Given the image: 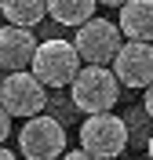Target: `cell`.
I'll list each match as a JSON object with an SVG mask.
<instances>
[{"label":"cell","mask_w":153,"mask_h":160,"mask_svg":"<svg viewBox=\"0 0 153 160\" xmlns=\"http://www.w3.org/2000/svg\"><path fill=\"white\" fill-rule=\"evenodd\" d=\"M120 88L124 84L113 73V66L106 69L99 62H88V66H80L77 80L69 84V102H73V109H80V113H106V109L117 106Z\"/></svg>","instance_id":"1"},{"label":"cell","mask_w":153,"mask_h":160,"mask_svg":"<svg viewBox=\"0 0 153 160\" xmlns=\"http://www.w3.org/2000/svg\"><path fill=\"white\" fill-rule=\"evenodd\" d=\"M0 106L18 120H29L48 106V84L33 69H8L0 84Z\"/></svg>","instance_id":"2"},{"label":"cell","mask_w":153,"mask_h":160,"mask_svg":"<svg viewBox=\"0 0 153 160\" xmlns=\"http://www.w3.org/2000/svg\"><path fill=\"white\" fill-rule=\"evenodd\" d=\"M80 51L73 40H40V48L33 55L29 69L48 84V88H69L80 73Z\"/></svg>","instance_id":"3"},{"label":"cell","mask_w":153,"mask_h":160,"mask_svg":"<svg viewBox=\"0 0 153 160\" xmlns=\"http://www.w3.org/2000/svg\"><path fill=\"white\" fill-rule=\"evenodd\" d=\"M128 120H120L113 109L106 113H84V124H80V146L91 157H120L128 149Z\"/></svg>","instance_id":"4"},{"label":"cell","mask_w":153,"mask_h":160,"mask_svg":"<svg viewBox=\"0 0 153 160\" xmlns=\"http://www.w3.org/2000/svg\"><path fill=\"white\" fill-rule=\"evenodd\" d=\"M124 29L120 22H106V18H88L84 26H77V37H73V44H77V51H80L84 62H99V66H113V58H117V51H120L124 44Z\"/></svg>","instance_id":"5"},{"label":"cell","mask_w":153,"mask_h":160,"mask_svg":"<svg viewBox=\"0 0 153 160\" xmlns=\"http://www.w3.org/2000/svg\"><path fill=\"white\" fill-rule=\"evenodd\" d=\"M18 153L29 160H48L66 153V128L48 113H37L18 128Z\"/></svg>","instance_id":"6"},{"label":"cell","mask_w":153,"mask_h":160,"mask_svg":"<svg viewBox=\"0 0 153 160\" xmlns=\"http://www.w3.org/2000/svg\"><path fill=\"white\" fill-rule=\"evenodd\" d=\"M113 73L120 77L124 88H150L153 84V44L150 40H124L117 58H113Z\"/></svg>","instance_id":"7"},{"label":"cell","mask_w":153,"mask_h":160,"mask_svg":"<svg viewBox=\"0 0 153 160\" xmlns=\"http://www.w3.org/2000/svg\"><path fill=\"white\" fill-rule=\"evenodd\" d=\"M37 48L40 40L33 37V26H15V22L0 26V66L4 69H29Z\"/></svg>","instance_id":"8"},{"label":"cell","mask_w":153,"mask_h":160,"mask_svg":"<svg viewBox=\"0 0 153 160\" xmlns=\"http://www.w3.org/2000/svg\"><path fill=\"white\" fill-rule=\"evenodd\" d=\"M120 29L128 40H153V0H128L120 4Z\"/></svg>","instance_id":"9"},{"label":"cell","mask_w":153,"mask_h":160,"mask_svg":"<svg viewBox=\"0 0 153 160\" xmlns=\"http://www.w3.org/2000/svg\"><path fill=\"white\" fill-rule=\"evenodd\" d=\"M95 8H99V0H48V15L59 26H69V29L95 18Z\"/></svg>","instance_id":"10"},{"label":"cell","mask_w":153,"mask_h":160,"mask_svg":"<svg viewBox=\"0 0 153 160\" xmlns=\"http://www.w3.org/2000/svg\"><path fill=\"white\" fill-rule=\"evenodd\" d=\"M4 18L15 26H37L48 18V0H0Z\"/></svg>","instance_id":"11"},{"label":"cell","mask_w":153,"mask_h":160,"mask_svg":"<svg viewBox=\"0 0 153 160\" xmlns=\"http://www.w3.org/2000/svg\"><path fill=\"white\" fill-rule=\"evenodd\" d=\"M11 120H15V117L0 106V142H8V135H11Z\"/></svg>","instance_id":"12"},{"label":"cell","mask_w":153,"mask_h":160,"mask_svg":"<svg viewBox=\"0 0 153 160\" xmlns=\"http://www.w3.org/2000/svg\"><path fill=\"white\" fill-rule=\"evenodd\" d=\"M142 109H146V117H153V84L142 88Z\"/></svg>","instance_id":"13"},{"label":"cell","mask_w":153,"mask_h":160,"mask_svg":"<svg viewBox=\"0 0 153 160\" xmlns=\"http://www.w3.org/2000/svg\"><path fill=\"white\" fill-rule=\"evenodd\" d=\"M11 157H18V153L8 149V142H0V160H11Z\"/></svg>","instance_id":"14"},{"label":"cell","mask_w":153,"mask_h":160,"mask_svg":"<svg viewBox=\"0 0 153 160\" xmlns=\"http://www.w3.org/2000/svg\"><path fill=\"white\" fill-rule=\"evenodd\" d=\"M99 4H106V8H120V4H128V0H99Z\"/></svg>","instance_id":"15"},{"label":"cell","mask_w":153,"mask_h":160,"mask_svg":"<svg viewBox=\"0 0 153 160\" xmlns=\"http://www.w3.org/2000/svg\"><path fill=\"white\" fill-rule=\"evenodd\" d=\"M146 153H150V157H153V135H150V138H146Z\"/></svg>","instance_id":"16"},{"label":"cell","mask_w":153,"mask_h":160,"mask_svg":"<svg viewBox=\"0 0 153 160\" xmlns=\"http://www.w3.org/2000/svg\"><path fill=\"white\" fill-rule=\"evenodd\" d=\"M4 22H8V18H4V8H0V26H4Z\"/></svg>","instance_id":"17"},{"label":"cell","mask_w":153,"mask_h":160,"mask_svg":"<svg viewBox=\"0 0 153 160\" xmlns=\"http://www.w3.org/2000/svg\"><path fill=\"white\" fill-rule=\"evenodd\" d=\"M0 84H4V66H0Z\"/></svg>","instance_id":"18"}]
</instances>
